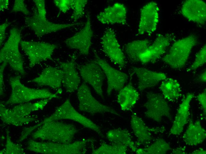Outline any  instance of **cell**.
I'll return each instance as SVG.
<instances>
[{"label": "cell", "mask_w": 206, "mask_h": 154, "mask_svg": "<svg viewBox=\"0 0 206 154\" xmlns=\"http://www.w3.org/2000/svg\"><path fill=\"white\" fill-rule=\"evenodd\" d=\"M117 101L123 111L131 110L137 102L139 94L133 86L131 79L128 84L119 91Z\"/></svg>", "instance_id": "d4e9b609"}, {"label": "cell", "mask_w": 206, "mask_h": 154, "mask_svg": "<svg viewBox=\"0 0 206 154\" xmlns=\"http://www.w3.org/2000/svg\"><path fill=\"white\" fill-rule=\"evenodd\" d=\"M2 154H23L25 153L24 150L20 145L14 143L12 141L9 131L6 132V141L5 147L0 151Z\"/></svg>", "instance_id": "836d02e7"}, {"label": "cell", "mask_w": 206, "mask_h": 154, "mask_svg": "<svg viewBox=\"0 0 206 154\" xmlns=\"http://www.w3.org/2000/svg\"><path fill=\"white\" fill-rule=\"evenodd\" d=\"M12 12H21L26 15L29 14L30 12L25 4L23 0H15V1Z\"/></svg>", "instance_id": "8d00e7d4"}, {"label": "cell", "mask_w": 206, "mask_h": 154, "mask_svg": "<svg viewBox=\"0 0 206 154\" xmlns=\"http://www.w3.org/2000/svg\"><path fill=\"white\" fill-rule=\"evenodd\" d=\"M107 137L112 144L126 146L133 152H135L138 148L130 133L126 129L118 128L110 130L107 133Z\"/></svg>", "instance_id": "484cf974"}, {"label": "cell", "mask_w": 206, "mask_h": 154, "mask_svg": "<svg viewBox=\"0 0 206 154\" xmlns=\"http://www.w3.org/2000/svg\"><path fill=\"white\" fill-rule=\"evenodd\" d=\"M54 2L59 10L63 13H65L71 9L70 0H54Z\"/></svg>", "instance_id": "74e56055"}, {"label": "cell", "mask_w": 206, "mask_h": 154, "mask_svg": "<svg viewBox=\"0 0 206 154\" xmlns=\"http://www.w3.org/2000/svg\"><path fill=\"white\" fill-rule=\"evenodd\" d=\"M52 99L50 98L44 99L34 103L20 104L11 110L14 113L20 116H27L33 111L43 110Z\"/></svg>", "instance_id": "f546056e"}, {"label": "cell", "mask_w": 206, "mask_h": 154, "mask_svg": "<svg viewBox=\"0 0 206 154\" xmlns=\"http://www.w3.org/2000/svg\"><path fill=\"white\" fill-rule=\"evenodd\" d=\"M93 35L90 16L88 13L86 22L82 29L73 36L67 39L65 42L68 48L76 49L81 54L87 55L91 44Z\"/></svg>", "instance_id": "9a60e30c"}, {"label": "cell", "mask_w": 206, "mask_h": 154, "mask_svg": "<svg viewBox=\"0 0 206 154\" xmlns=\"http://www.w3.org/2000/svg\"><path fill=\"white\" fill-rule=\"evenodd\" d=\"M206 138V131L199 120L190 121L183 139L187 145L196 146L202 143Z\"/></svg>", "instance_id": "cb8c5ba5"}, {"label": "cell", "mask_w": 206, "mask_h": 154, "mask_svg": "<svg viewBox=\"0 0 206 154\" xmlns=\"http://www.w3.org/2000/svg\"><path fill=\"white\" fill-rule=\"evenodd\" d=\"M146 101L144 105L146 111L145 116L149 119L160 123L163 118H171L170 109L162 95L152 92L146 94Z\"/></svg>", "instance_id": "9c48e42d"}, {"label": "cell", "mask_w": 206, "mask_h": 154, "mask_svg": "<svg viewBox=\"0 0 206 154\" xmlns=\"http://www.w3.org/2000/svg\"><path fill=\"white\" fill-rule=\"evenodd\" d=\"M196 98L202 107L203 113L205 115L206 113V89H205L203 92L198 94L196 97Z\"/></svg>", "instance_id": "f35d334b"}, {"label": "cell", "mask_w": 206, "mask_h": 154, "mask_svg": "<svg viewBox=\"0 0 206 154\" xmlns=\"http://www.w3.org/2000/svg\"><path fill=\"white\" fill-rule=\"evenodd\" d=\"M25 23L34 33L38 37H41L45 35L57 32L64 29L81 24V23L59 24L49 21L47 19L44 20L39 18L37 10H35L33 15L25 17Z\"/></svg>", "instance_id": "2e32d148"}, {"label": "cell", "mask_w": 206, "mask_h": 154, "mask_svg": "<svg viewBox=\"0 0 206 154\" xmlns=\"http://www.w3.org/2000/svg\"><path fill=\"white\" fill-rule=\"evenodd\" d=\"M206 62V46L205 44L196 54L193 63L188 70H194L203 66Z\"/></svg>", "instance_id": "e575fe53"}, {"label": "cell", "mask_w": 206, "mask_h": 154, "mask_svg": "<svg viewBox=\"0 0 206 154\" xmlns=\"http://www.w3.org/2000/svg\"><path fill=\"white\" fill-rule=\"evenodd\" d=\"M194 96V93H189L183 98L170 129L172 134L178 135L183 132L189 116L190 103Z\"/></svg>", "instance_id": "44dd1931"}, {"label": "cell", "mask_w": 206, "mask_h": 154, "mask_svg": "<svg viewBox=\"0 0 206 154\" xmlns=\"http://www.w3.org/2000/svg\"><path fill=\"white\" fill-rule=\"evenodd\" d=\"M172 153L174 154H185L184 150L181 148H177L174 149L172 152Z\"/></svg>", "instance_id": "f6af8a7d"}, {"label": "cell", "mask_w": 206, "mask_h": 154, "mask_svg": "<svg viewBox=\"0 0 206 154\" xmlns=\"http://www.w3.org/2000/svg\"><path fill=\"white\" fill-rule=\"evenodd\" d=\"M78 130L74 125L58 121L46 122L41 124L32 134L34 140L40 139L54 142L68 144L74 139Z\"/></svg>", "instance_id": "6da1fadb"}, {"label": "cell", "mask_w": 206, "mask_h": 154, "mask_svg": "<svg viewBox=\"0 0 206 154\" xmlns=\"http://www.w3.org/2000/svg\"><path fill=\"white\" fill-rule=\"evenodd\" d=\"M21 39L19 29L13 28L10 29L8 39L0 50V62L7 63L14 70L24 75L25 72L19 49Z\"/></svg>", "instance_id": "5b68a950"}, {"label": "cell", "mask_w": 206, "mask_h": 154, "mask_svg": "<svg viewBox=\"0 0 206 154\" xmlns=\"http://www.w3.org/2000/svg\"><path fill=\"white\" fill-rule=\"evenodd\" d=\"M63 72L62 70L52 67L43 70L37 77L29 82H33L40 86H46L54 89H59L62 84Z\"/></svg>", "instance_id": "603a6c76"}, {"label": "cell", "mask_w": 206, "mask_h": 154, "mask_svg": "<svg viewBox=\"0 0 206 154\" xmlns=\"http://www.w3.org/2000/svg\"><path fill=\"white\" fill-rule=\"evenodd\" d=\"M132 70L137 78L138 88L140 91L156 86L167 77L164 73L143 67H133Z\"/></svg>", "instance_id": "d6986e66"}, {"label": "cell", "mask_w": 206, "mask_h": 154, "mask_svg": "<svg viewBox=\"0 0 206 154\" xmlns=\"http://www.w3.org/2000/svg\"><path fill=\"white\" fill-rule=\"evenodd\" d=\"M182 15L189 20L199 25H204L206 21V4L201 0H187L181 8Z\"/></svg>", "instance_id": "ac0fdd59"}, {"label": "cell", "mask_w": 206, "mask_h": 154, "mask_svg": "<svg viewBox=\"0 0 206 154\" xmlns=\"http://www.w3.org/2000/svg\"><path fill=\"white\" fill-rule=\"evenodd\" d=\"M193 154H205L206 151L202 148H199L194 150L192 153Z\"/></svg>", "instance_id": "ee69618b"}, {"label": "cell", "mask_w": 206, "mask_h": 154, "mask_svg": "<svg viewBox=\"0 0 206 154\" xmlns=\"http://www.w3.org/2000/svg\"><path fill=\"white\" fill-rule=\"evenodd\" d=\"M33 1L35 3L36 7L38 17L42 20H47L45 1L33 0Z\"/></svg>", "instance_id": "d590c367"}, {"label": "cell", "mask_w": 206, "mask_h": 154, "mask_svg": "<svg viewBox=\"0 0 206 154\" xmlns=\"http://www.w3.org/2000/svg\"><path fill=\"white\" fill-rule=\"evenodd\" d=\"M159 88L162 95L167 100L174 101L181 96L180 84L177 80L173 78L167 77L161 82Z\"/></svg>", "instance_id": "4316f807"}, {"label": "cell", "mask_w": 206, "mask_h": 154, "mask_svg": "<svg viewBox=\"0 0 206 154\" xmlns=\"http://www.w3.org/2000/svg\"><path fill=\"white\" fill-rule=\"evenodd\" d=\"M93 139L77 141L73 143L62 144L51 142H38L30 139L27 142L28 150L44 154H82L87 151V147Z\"/></svg>", "instance_id": "3957f363"}, {"label": "cell", "mask_w": 206, "mask_h": 154, "mask_svg": "<svg viewBox=\"0 0 206 154\" xmlns=\"http://www.w3.org/2000/svg\"><path fill=\"white\" fill-rule=\"evenodd\" d=\"M87 2V0H70V8L73 10L71 16L72 19L76 21L83 16L84 7Z\"/></svg>", "instance_id": "d6a6232c"}, {"label": "cell", "mask_w": 206, "mask_h": 154, "mask_svg": "<svg viewBox=\"0 0 206 154\" xmlns=\"http://www.w3.org/2000/svg\"><path fill=\"white\" fill-rule=\"evenodd\" d=\"M8 64L6 62L1 63L0 67V95L3 94V89L4 85L3 71L5 68Z\"/></svg>", "instance_id": "60d3db41"}, {"label": "cell", "mask_w": 206, "mask_h": 154, "mask_svg": "<svg viewBox=\"0 0 206 154\" xmlns=\"http://www.w3.org/2000/svg\"><path fill=\"white\" fill-rule=\"evenodd\" d=\"M94 55L95 60L102 69L107 79V95L110 96L113 91H120L128 79L127 74L112 67L96 53L94 52Z\"/></svg>", "instance_id": "5bb4252c"}, {"label": "cell", "mask_w": 206, "mask_h": 154, "mask_svg": "<svg viewBox=\"0 0 206 154\" xmlns=\"http://www.w3.org/2000/svg\"><path fill=\"white\" fill-rule=\"evenodd\" d=\"M171 149L169 144L163 138H160L147 147L138 148L135 152L138 154H165Z\"/></svg>", "instance_id": "4dcf8cb0"}, {"label": "cell", "mask_w": 206, "mask_h": 154, "mask_svg": "<svg viewBox=\"0 0 206 154\" xmlns=\"http://www.w3.org/2000/svg\"><path fill=\"white\" fill-rule=\"evenodd\" d=\"M198 81L200 82L205 83L206 81V70L203 71L198 76Z\"/></svg>", "instance_id": "7bdbcfd3"}, {"label": "cell", "mask_w": 206, "mask_h": 154, "mask_svg": "<svg viewBox=\"0 0 206 154\" xmlns=\"http://www.w3.org/2000/svg\"><path fill=\"white\" fill-rule=\"evenodd\" d=\"M131 124L133 133L137 138V145H147L152 139V133H163L165 130L164 127H150L147 126L142 119L134 114L131 116Z\"/></svg>", "instance_id": "e0dca14e"}, {"label": "cell", "mask_w": 206, "mask_h": 154, "mask_svg": "<svg viewBox=\"0 0 206 154\" xmlns=\"http://www.w3.org/2000/svg\"><path fill=\"white\" fill-rule=\"evenodd\" d=\"M92 153L93 154H125L128 147L126 146L117 144L109 145L104 142H102L98 148L95 149L92 145Z\"/></svg>", "instance_id": "1f68e13d"}, {"label": "cell", "mask_w": 206, "mask_h": 154, "mask_svg": "<svg viewBox=\"0 0 206 154\" xmlns=\"http://www.w3.org/2000/svg\"><path fill=\"white\" fill-rule=\"evenodd\" d=\"M103 51L111 61L121 68L126 65L125 56L121 49L114 30L107 29L101 38Z\"/></svg>", "instance_id": "7c38bea8"}, {"label": "cell", "mask_w": 206, "mask_h": 154, "mask_svg": "<svg viewBox=\"0 0 206 154\" xmlns=\"http://www.w3.org/2000/svg\"><path fill=\"white\" fill-rule=\"evenodd\" d=\"M0 116L4 123L16 126H22L36 120L34 117L20 116L14 113L11 109L6 108L1 103L0 105Z\"/></svg>", "instance_id": "f1b7e54d"}, {"label": "cell", "mask_w": 206, "mask_h": 154, "mask_svg": "<svg viewBox=\"0 0 206 154\" xmlns=\"http://www.w3.org/2000/svg\"><path fill=\"white\" fill-rule=\"evenodd\" d=\"M76 66L84 82L90 85L103 99L102 86L105 76L99 65L94 60L81 65L76 64Z\"/></svg>", "instance_id": "30bf717a"}, {"label": "cell", "mask_w": 206, "mask_h": 154, "mask_svg": "<svg viewBox=\"0 0 206 154\" xmlns=\"http://www.w3.org/2000/svg\"><path fill=\"white\" fill-rule=\"evenodd\" d=\"M77 95L79 102V109L81 111L93 115L109 113L120 116L114 109L97 100L93 96L89 87L84 82L78 88Z\"/></svg>", "instance_id": "ba28073f"}, {"label": "cell", "mask_w": 206, "mask_h": 154, "mask_svg": "<svg viewBox=\"0 0 206 154\" xmlns=\"http://www.w3.org/2000/svg\"><path fill=\"white\" fill-rule=\"evenodd\" d=\"M127 9L123 4L117 2L109 6L97 16L98 20L104 24H125L127 22Z\"/></svg>", "instance_id": "ffe728a7"}, {"label": "cell", "mask_w": 206, "mask_h": 154, "mask_svg": "<svg viewBox=\"0 0 206 154\" xmlns=\"http://www.w3.org/2000/svg\"><path fill=\"white\" fill-rule=\"evenodd\" d=\"M148 39L134 40L125 44V51L128 59L133 62L139 61L140 55L144 52L150 44Z\"/></svg>", "instance_id": "83f0119b"}, {"label": "cell", "mask_w": 206, "mask_h": 154, "mask_svg": "<svg viewBox=\"0 0 206 154\" xmlns=\"http://www.w3.org/2000/svg\"><path fill=\"white\" fill-rule=\"evenodd\" d=\"M159 8L157 3L152 1L141 8L138 33L140 35H150L156 30L159 20Z\"/></svg>", "instance_id": "4fadbf2b"}, {"label": "cell", "mask_w": 206, "mask_h": 154, "mask_svg": "<svg viewBox=\"0 0 206 154\" xmlns=\"http://www.w3.org/2000/svg\"><path fill=\"white\" fill-rule=\"evenodd\" d=\"M172 33L157 35L155 40L139 57V61L143 64L154 63L165 54L167 48L176 40Z\"/></svg>", "instance_id": "8fae6325"}, {"label": "cell", "mask_w": 206, "mask_h": 154, "mask_svg": "<svg viewBox=\"0 0 206 154\" xmlns=\"http://www.w3.org/2000/svg\"><path fill=\"white\" fill-rule=\"evenodd\" d=\"M9 84L12 92L8 100L5 102L6 105L22 104L37 99L57 98V94L62 91L58 89L55 93H53L46 89H35L28 87L21 82L20 77H11Z\"/></svg>", "instance_id": "7a4b0ae2"}, {"label": "cell", "mask_w": 206, "mask_h": 154, "mask_svg": "<svg viewBox=\"0 0 206 154\" xmlns=\"http://www.w3.org/2000/svg\"><path fill=\"white\" fill-rule=\"evenodd\" d=\"M68 119L77 122L84 127L95 131L102 137L103 135L101 128L89 119L78 113L73 107L69 99H67L54 112L40 122L41 124L48 121Z\"/></svg>", "instance_id": "8992f818"}, {"label": "cell", "mask_w": 206, "mask_h": 154, "mask_svg": "<svg viewBox=\"0 0 206 154\" xmlns=\"http://www.w3.org/2000/svg\"><path fill=\"white\" fill-rule=\"evenodd\" d=\"M59 63L63 72L62 84L67 92H73L78 89L81 82L75 59L73 57L68 62Z\"/></svg>", "instance_id": "7402d4cb"}, {"label": "cell", "mask_w": 206, "mask_h": 154, "mask_svg": "<svg viewBox=\"0 0 206 154\" xmlns=\"http://www.w3.org/2000/svg\"><path fill=\"white\" fill-rule=\"evenodd\" d=\"M12 22L6 21L0 25V44L1 46L6 37V31Z\"/></svg>", "instance_id": "ab89813d"}, {"label": "cell", "mask_w": 206, "mask_h": 154, "mask_svg": "<svg viewBox=\"0 0 206 154\" xmlns=\"http://www.w3.org/2000/svg\"><path fill=\"white\" fill-rule=\"evenodd\" d=\"M20 44L28 58L31 68L47 60H53L52 56L57 47L56 44L48 43L22 40Z\"/></svg>", "instance_id": "52a82bcc"}, {"label": "cell", "mask_w": 206, "mask_h": 154, "mask_svg": "<svg viewBox=\"0 0 206 154\" xmlns=\"http://www.w3.org/2000/svg\"><path fill=\"white\" fill-rule=\"evenodd\" d=\"M198 42L197 36L193 34L175 41L167 53L162 57V61L173 69L182 68Z\"/></svg>", "instance_id": "277c9868"}, {"label": "cell", "mask_w": 206, "mask_h": 154, "mask_svg": "<svg viewBox=\"0 0 206 154\" xmlns=\"http://www.w3.org/2000/svg\"><path fill=\"white\" fill-rule=\"evenodd\" d=\"M9 4V1L8 0H0V10L3 11L4 9H7Z\"/></svg>", "instance_id": "b9f144b4"}]
</instances>
